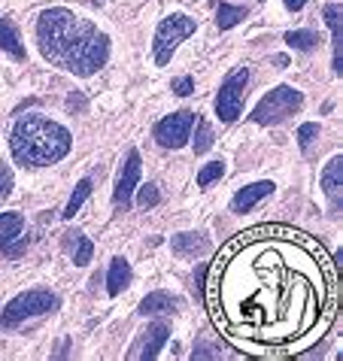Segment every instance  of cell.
<instances>
[{"mask_svg":"<svg viewBox=\"0 0 343 361\" xmlns=\"http://www.w3.org/2000/svg\"><path fill=\"white\" fill-rule=\"evenodd\" d=\"M322 16H325V25L331 31V39H335V73L340 76L343 73V13L337 4H328L325 9H322Z\"/></svg>","mask_w":343,"mask_h":361,"instance_id":"obj_13","label":"cell"},{"mask_svg":"<svg viewBox=\"0 0 343 361\" xmlns=\"http://www.w3.org/2000/svg\"><path fill=\"white\" fill-rule=\"evenodd\" d=\"M170 340V325L167 322H152L146 325V331H140L137 343L134 349L128 353L131 361H152L161 355V349H164V343Z\"/></svg>","mask_w":343,"mask_h":361,"instance_id":"obj_9","label":"cell"},{"mask_svg":"<svg viewBox=\"0 0 343 361\" xmlns=\"http://www.w3.org/2000/svg\"><path fill=\"white\" fill-rule=\"evenodd\" d=\"M131 283V264L125 262V258H113L109 262V270H107V295H119V292H125Z\"/></svg>","mask_w":343,"mask_h":361,"instance_id":"obj_16","label":"cell"},{"mask_svg":"<svg viewBox=\"0 0 343 361\" xmlns=\"http://www.w3.org/2000/svg\"><path fill=\"white\" fill-rule=\"evenodd\" d=\"M0 52L13 55L16 61H25L28 52H25V43L18 37V27L13 25V18H0Z\"/></svg>","mask_w":343,"mask_h":361,"instance_id":"obj_15","label":"cell"},{"mask_svg":"<svg viewBox=\"0 0 343 361\" xmlns=\"http://www.w3.org/2000/svg\"><path fill=\"white\" fill-rule=\"evenodd\" d=\"M52 310H58V298L49 292V288H31V292L16 295L4 307V313H0V328L13 331L18 325H25L28 319L46 316V313H52Z\"/></svg>","mask_w":343,"mask_h":361,"instance_id":"obj_4","label":"cell"},{"mask_svg":"<svg viewBox=\"0 0 343 361\" xmlns=\"http://www.w3.org/2000/svg\"><path fill=\"white\" fill-rule=\"evenodd\" d=\"M158 200H161V195H158V185L155 183H146V185L137 188V204L140 207H155Z\"/></svg>","mask_w":343,"mask_h":361,"instance_id":"obj_25","label":"cell"},{"mask_svg":"<svg viewBox=\"0 0 343 361\" xmlns=\"http://www.w3.org/2000/svg\"><path fill=\"white\" fill-rule=\"evenodd\" d=\"M322 192L328 195V200L335 207L343 200V158L340 155L331 158L325 164V170H322Z\"/></svg>","mask_w":343,"mask_h":361,"instance_id":"obj_12","label":"cell"},{"mask_svg":"<svg viewBox=\"0 0 343 361\" xmlns=\"http://www.w3.org/2000/svg\"><path fill=\"white\" fill-rule=\"evenodd\" d=\"M73 237H76V243H73V264L76 267H88V264H92V255H95V243L85 234H79V231H73Z\"/></svg>","mask_w":343,"mask_h":361,"instance_id":"obj_22","label":"cell"},{"mask_svg":"<svg viewBox=\"0 0 343 361\" xmlns=\"http://www.w3.org/2000/svg\"><path fill=\"white\" fill-rule=\"evenodd\" d=\"M319 137V122H304L298 128V146H301V152H310V146H313V140Z\"/></svg>","mask_w":343,"mask_h":361,"instance_id":"obj_24","label":"cell"},{"mask_svg":"<svg viewBox=\"0 0 343 361\" xmlns=\"http://www.w3.org/2000/svg\"><path fill=\"white\" fill-rule=\"evenodd\" d=\"M37 43L49 64L73 76H95L109 61V37L95 22L52 6L37 18Z\"/></svg>","mask_w":343,"mask_h":361,"instance_id":"obj_1","label":"cell"},{"mask_svg":"<svg viewBox=\"0 0 343 361\" xmlns=\"http://www.w3.org/2000/svg\"><path fill=\"white\" fill-rule=\"evenodd\" d=\"M282 39H286L289 49H298V52H313V49H319V43H322V34L310 31V27H301V31H289Z\"/></svg>","mask_w":343,"mask_h":361,"instance_id":"obj_17","label":"cell"},{"mask_svg":"<svg viewBox=\"0 0 343 361\" xmlns=\"http://www.w3.org/2000/svg\"><path fill=\"white\" fill-rule=\"evenodd\" d=\"M301 106H304V94H301L298 88H291V85H277V88H270V92L258 100V106L252 109L249 122L265 125V128L282 125L286 118L295 116Z\"/></svg>","mask_w":343,"mask_h":361,"instance_id":"obj_3","label":"cell"},{"mask_svg":"<svg viewBox=\"0 0 343 361\" xmlns=\"http://www.w3.org/2000/svg\"><path fill=\"white\" fill-rule=\"evenodd\" d=\"M191 355H195L198 361H200V358H219L222 349H210L207 343H200V346H195V353H191Z\"/></svg>","mask_w":343,"mask_h":361,"instance_id":"obj_29","label":"cell"},{"mask_svg":"<svg viewBox=\"0 0 343 361\" xmlns=\"http://www.w3.org/2000/svg\"><path fill=\"white\" fill-rule=\"evenodd\" d=\"M73 149V137L64 125L49 116H22L9 131V152L22 167H49L58 164Z\"/></svg>","mask_w":343,"mask_h":361,"instance_id":"obj_2","label":"cell"},{"mask_svg":"<svg viewBox=\"0 0 343 361\" xmlns=\"http://www.w3.org/2000/svg\"><path fill=\"white\" fill-rule=\"evenodd\" d=\"M88 195H92V179H79V185L73 188V195H70V200H67V207H64V213H61V219H73L76 213H79V207L88 200Z\"/></svg>","mask_w":343,"mask_h":361,"instance_id":"obj_21","label":"cell"},{"mask_svg":"<svg viewBox=\"0 0 343 361\" xmlns=\"http://www.w3.org/2000/svg\"><path fill=\"white\" fill-rule=\"evenodd\" d=\"M191 128H195V113H188V109L170 113L155 125V143L164 149H179L188 143Z\"/></svg>","mask_w":343,"mask_h":361,"instance_id":"obj_7","label":"cell"},{"mask_svg":"<svg viewBox=\"0 0 343 361\" xmlns=\"http://www.w3.org/2000/svg\"><path fill=\"white\" fill-rule=\"evenodd\" d=\"M170 249H174L179 258H195V255L210 252V237L204 231H183V234L170 237Z\"/></svg>","mask_w":343,"mask_h":361,"instance_id":"obj_11","label":"cell"},{"mask_svg":"<svg viewBox=\"0 0 343 361\" xmlns=\"http://www.w3.org/2000/svg\"><path fill=\"white\" fill-rule=\"evenodd\" d=\"M191 131H195V140H191V149H195V155L210 152V146H213V137H216V134H213V125H210L204 116H198Z\"/></svg>","mask_w":343,"mask_h":361,"instance_id":"obj_20","label":"cell"},{"mask_svg":"<svg viewBox=\"0 0 343 361\" xmlns=\"http://www.w3.org/2000/svg\"><path fill=\"white\" fill-rule=\"evenodd\" d=\"M18 234H25V219L18 213H0V249L13 243Z\"/></svg>","mask_w":343,"mask_h":361,"instance_id":"obj_19","label":"cell"},{"mask_svg":"<svg viewBox=\"0 0 343 361\" xmlns=\"http://www.w3.org/2000/svg\"><path fill=\"white\" fill-rule=\"evenodd\" d=\"M222 173H225V161H210V164L200 167V173H198V185H200V188L213 185L216 179H222Z\"/></svg>","mask_w":343,"mask_h":361,"instance_id":"obj_23","label":"cell"},{"mask_svg":"<svg viewBox=\"0 0 343 361\" xmlns=\"http://www.w3.org/2000/svg\"><path fill=\"white\" fill-rule=\"evenodd\" d=\"M191 92H195V79H191V76H179L174 82V94L176 97H188Z\"/></svg>","mask_w":343,"mask_h":361,"instance_id":"obj_28","label":"cell"},{"mask_svg":"<svg viewBox=\"0 0 343 361\" xmlns=\"http://www.w3.org/2000/svg\"><path fill=\"white\" fill-rule=\"evenodd\" d=\"M9 195H13V170L0 161V197H9Z\"/></svg>","mask_w":343,"mask_h":361,"instance_id":"obj_27","label":"cell"},{"mask_svg":"<svg viewBox=\"0 0 343 361\" xmlns=\"http://www.w3.org/2000/svg\"><path fill=\"white\" fill-rule=\"evenodd\" d=\"M195 27H198V22H195V18H191V16H183V13L167 16L164 22L158 25L155 39H152V49H155V64H158V67L170 64V58H174L176 46L183 43V39H188L191 34H195Z\"/></svg>","mask_w":343,"mask_h":361,"instance_id":"obj_5","label":"cell"},{"mask_svg":"<svg viewBox=\"0 0 343 361\" xmlns=\"http://www.w3.org/2000/svg\"><path fill=\"white\" fill-rule=\"evenodd\" d=\"M183 310V300L174 298L170 292H152L140 300V316H167Z\"/></svg>","mask_w":343,"mask_h":361,"instance_id":"obj_14","label":"cell"},{"mask_svg":"<svg viewBox=\"0 0 343 361\" xmlns=\"http://www.w3.org/2000/svg\"><path fill=\"white\" fill-rule=\"evenodd\" d=\"M140 173H143V161H140V152L131 149L128 158H125V167L116 179V192H113V204L116 209H128L131 200H134V192L140 185Z\"/></svg>","mask_w":343,"mask_h":361,"instance_id":"obj_8","label":"cell"},{"mask_svg":"<svg viewBox=\"0 0 343 361\" xmlns=\"http://www.w3.org/2000/svg\"><path fill=\"white\" fill-rule=\"evenodd\" d=\"M304 4H307V0H286V9H289V13H301Z\"/></svg>","mask_w":343,"mask_h":361,"instance_id":"obj_30","label":"cell"},{"mask_svg":"<svg viewBox=\"0 0 343 361\" xmlns=\"http://www.w3.org/2000/svg\"><path fill=\"white\" fill-rule=\"evenodd\" d=\"M246 6H234V4H219L216 6V25L219 31H231L234 25H240L246 18Z\"/></svg>","mask_w":343,"mask_h":361,"instance_id":"obj_18","label":"cell"},{"mask_svg":"<svg viewBox=\"0 0 343 361\" xmlns=\"http://www.w3.org/2000/svg\"><path fill=\"white\" fill-rule=\"evenodd\" d=\"M28 243H31V237H28V231H25V234H18L13 243H6L4 249H0V252H4L6 258H18V255H22L25 249H28Z\"/></svg>","mask_w":343,"mask_h":361,"instance_id":"obj_26","label":"cell"},{"mask_svg":"<svg viewBox=\"0 0 343 361\" xmlns=\"http://www.w3.org/2000/svg\"><path fill=\"white\" fill-rule=\"evenodd\" d=\"M249 85V67L240 64L225 76V82L219 85L216 94V116L222 125H234L240 113H243V92Z\"/></svg>","mask_w":343,"mask_h":361,"instance_id":"obj_6","label":"cell"},{"mask_svg":"<svg viewBox=\"0 0 343 361\" xmlns=\"http://www.w3.org/2000/svg\"><path fill=\"white\" fill-rule=\"evenodd\" d=\"M277 192V185L270 183V179H261V183H252V185H243L240 192L231 197V213H237V216H243L249 213L252 207H258L265 197H270Z\"/></svg>","mask_w":343,"mask_h":361,"instance_id":"obj_10","label":"cell"}]
</instances>
